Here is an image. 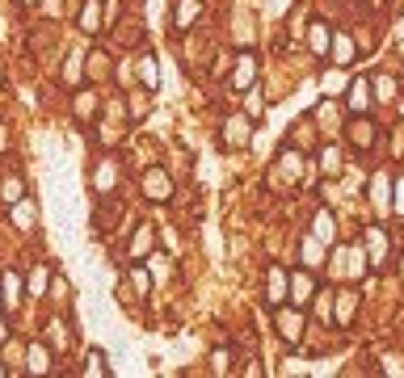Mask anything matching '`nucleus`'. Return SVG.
I'll return each mask as SVG.
<instances>
[{
    "instance_id": "nucleus-5",
    "label": "nucleus",
    "mask_w": 404,
    "mask_h": 378,
    "mask_svg": "<svg viewBox=\"0 0 404 378\" xmlns=\"http://www.w3.org/2000/svg\"><path fill=\"white\" fill-rule=\"evenodd\" d=\"M252 139V122L248 118H228L223 122V147L232 151V147H244Z\"/></svg>"
},
{
    "instance_id": "nucleus-20",
    "label": "nucleus",
    "mask_w": 404,
    "mask_h": 378,
    "mask_svg": "<svg viewBox=\"0 0 404 378\" xmlns=\"http://www.w3.org/2000/svg\"><path fill=\"white\" fill-rule=\"evenodd\" d=\"M84 374H110V366H106V353H101V349H93V353H89V366H84Z\"/></svg>"
},
{
    "instance_id": "nucleus-31",
    "label": "nucleus",
    "mask_w": 404,
    "mask_h": 378,
    "mask_svg": "<svg viewBox=\"0 0 404 378\" xmlns=\"http://www.w3.org/2000/svg\"><path fill=\"white\" fill-rule=\"evenodd\" d=\"M324 88H329V93H341V88H345V80H341V76H333V72H329V76H324Z\"/></svg>"
},
{
    "instance_id": "nucleus-25",
    "label": "nucleus",
    "mask_w": 404,
    "mask_h": 378,
    "mask_svg": "<svg viewBox=\"0 0 404 378\" xmlns=\"http://www.w3.org/2000/svg\"><path fill=\"white\" fill-rule=\"evenodd\" d=\"M139 72H143V84H147V88L156 84V64H152V55H143V59H139Z\"/></svg>"
},
{
    "instance_id": "nucleus-2",
    "label": "nucleus",
    "mask_w": 404,
    "mask_h": 378,
    "mask_svg": "<svg viewBox=\"0 0 404 378\" xmlns=\"http://www.w3.org/2000/svg\"><path fill=\"white\" fill-rule=\"evenodd\" d=\"M316 294H320V286H316L312 274H291V278H286V299H291L295 307H308Z\"/></svg>"
},
{
    "instance_id": "nucleus-28",
    "label": "nucleus",
    "mask_w": 404,
    "mask_h": 378,
    "mask_svg": "<svg viewBox=\"0 0 404 378\" xmlns=\"http://www.w3.org/2000/svg\"><path fill=\"white\" fill-rule=\"evenodd\" d=\"M211 370H215V374H223V370H228V353H223V349H215V353H211Z\"/></svg>"
},
{
    "instance_id": "nucleus-29",
    "label": "nucleus",
    "mask_w": 404,
    "mask_h": 378,
    "mask_svg": "<svg viewBox=\"0 0 404 378\" xmlns=\"http://www.w3.org/2000/svg\"><path fill=\"white\" fill-rule=\"evenodd\" d=\"M379 97H383V101H392V97H396V80H387V76H383V80H379Z\"/></svg>"
},
{
    "instance_id": "nucleus-30",
    "label": "nucleus",
    "mask_w": 404,
    "mask_h": 378,
    "mask_svg": "<svg viewBox=\"0 0 404 378\" xmlns=\"http://www.w3.org/2000/svg\"><path fill=\"white\" fill-rule=\"evenodd\" d=\"M375 202H379V206L387 202V177H375Z\"/></svg>"
},
{
    "instance_id": "nucleus-18",
    "label": "nucleus",
    "mask_w": 404,
    "mask_h": 378,
    "mask_svg": "<svg viewBox=\"0 0 404 378\" xmlns=\"http://www.w3.org/2000/svg\"><path fill=\"white\" fill-rule=\"evenodd\" d=\"M131 282H135V290H139V299H147V290H152V274H147V269H143V265H135V269H131Z\"/></svg>"
},
{
    "instance_id": "nucleus-15",
    "label": "nucleus",
    "mask_w": 404,
    "mask_h": 378,
    "mask_svg": "<svg viewBox=\"0 0 404 378\" xmlns=\"http://www.w3.org/2000/svg\"><path fill=\"white\" fill-rule=\"evenodd\" d=\"M46 337H50V345H55V349H68L72 345V332L64 328V319H50L46 323Z\"/></svg>"
},
{
    "instance_id": "nucleus-3",
    "label": "nucleus",
    "mask_w": 404,
    "mask_h": 378,
    "mask_svg": "<svg viewBox=\"0 0 404 378\" xmlns=\"http://www.w3.org/2000/svg\"><path fill=\"white\" fill-rule=\"evenodd\" d=\"M143 193H147V202H169V198H173V181H169V173H165V169H147V177H143Z\"/></svg>"
},
{
    "instance_id": "nucleus-24",
    "label": "nucleus",
    "mask_w": 404,
    "mask_h": 378,
    "mask_svg": "<svg viewBox=\"0 0 404 378\" xmlns=\"http://www.w3.org/2000/svg\"><path fill=\"white\" fill-rule=\"evenodd\" d=\"M17 290H21V282H17V274H5V303H9V307H13V303L21 299Z\"/></svg>"
},
{
    "instance_id": "nucleus-34",
    "label": "nucleus",
    "mask_w": 404,
    "mask_h": 378,
    "mask_svg": "<svg viewBox=\"0 0 404 378\" xmlns=\"http://www.w3.org/2000/svg\"><path fill=\"white\" fill-rule=\"evenodd\" d=\"M5 341H9V319L0 315V345H5Z\"/></svg>"
},
{
    "instance_id": "nucleus-35",
    "label": "nucleus",
    "mask_w": 404,
    "mask_h": 378,
    "mask_svg": "<svg viewBox=\"0 0 404 378\" xmlns=\"http://www.w3.org/2000/svg\"><path fill=\"white\" fill-rule=\"evenodd\" d=\"M0 374H5V361H0Z\"/></svg>"
},
{
    "instance_id": "nucleus-23",
    "label": "nucleus",
    "mask_w": 404,
    "mask_h": 378,
    "mask_svg": "<svg viewBox=\"0 0 404 378\" xmlns=\"http://www.w3.org/2000/svg\"><path fill=\"white\" fill-rule=\"evenodd\" d=\"M93 181H97V189H110V185H114V164H110V160L97 169V177H93Z\"/></svg>"
},
{
    "instance_id": "nucleus-4",
    "label": "nucleus",
    "mask_w": 404,
    "mask_h": 378,
    "mask_svg": "<svg viewBox=\"0 0 404 378\" xmlns=\"http://www.w3.org/2000/svg\"><path fill=\"white\" fill-rule=\"evenodd\" d=\"M252 76H257V59L244 50V55H236V68H232V88L236 93H248L252 88Z\"/></svg>"
},
{
    "instance_id": "nucleus-33",
    "label": "nucleus",
    "mask_w": 404,
    "mask_h": 378,
    "mask_svg": "<svg viewBox=\"0 0 404 378\" xmlns=\"http://www.w3.org/2000/svg\"><path fill=\"white\" fill-rule=\"evenodd\" d=\"M396 210L404 214V181H396Z\"/></svg>"
},
{
    "instance_id": "nucleus-12",
    "label": "nucleus",
    "mask_w": 404,
    "mask_h": 378,
    "mask_svg": "<svg viewBox=\"0 0 404 378\" xmlns=\"http://www.w3.org/2000/svg\"><path fill=\"white\" fill-rule=\"evenodd\" d=\"M312 236H316L320 244H333V240H337V227H333V214H329V210H320V214H316Z\"/></svg>"
},
{
    "instance_id": "nucleus-1",
    "label": "nucleus",
    "mask_w": 404,
    "mask_h": 378,
    "mask_svg": "<svg viewBox=\"0 0 404 378\" xmlns=\"http://www.w3.org/2000/svg\"><path fill=\"white\" fill-rule=\"evenodd\" d=\"M303 328H308V319H303V307H291V311L278 307V337H282L286 345H299V341H303Z\"/></svg>"
},
{
    "instance_id": "nucleus-13",
    "label": "nucleus",
    "mask_w": 404,
    "mask_h": 378,
    "mask_svg": "<svg viewBox=\"0 0 404 378\" xmlns=\"http://www.w3.org/2000/svg\"><path fill=\"white\" fill-rule=\"evenodd\" d=\"M80 30H84V34H97V30H101V0H84Z\"/></svg>"
},
{
    "instance_id": "nucleus-14",
    "label": "nucleus",
    "mask_w": 404,
    "mask_h": 378,
    "mask_svg": "<svg viewBox=\"0 0 404 378\" xmlns=\"http://www.w3.org/2000/svg\"><path fill=\"white\" fill-rule=\"evenodd\" d=\"M30 366V374H50V353H46V345H30V357H26Z\"/></svg>"
},
{
    "instance_id": "nucleus-17",
    "label": "nucleus",
    "mask_w": 404,
    "mask_h": 378,
    "mask_svg": "<svg viewBox=\"0 0 404 378\" xmlns=\"http://www.w3.org/2000/svg\"><path fill=\"white\" fill-rule=\"evenodd\" d=\"M320 173H324V177L341 173V151H337V147H324V151H320Z\"/></svg>"
},
{
    "instance_id": "nucleus-11",
    "label": "nucleus",
    "mask_w": 404,
    "mask_h": 378,
    "mask_svg": "<svg viewBox=\"0 0 404 378\" xmlns=\"http://www.w3.org/2000/svg\"><path fill=\"white\" fill-rule=\"evenodd\" d=\"M367 248H371V261L375 265L387 261V236H383V227H367Z\"/></svg>"
},
{
    "instance_id": "nucleus-32",
    "label": "nucleus",
    "mask_w": 404,
    "mask_h": 378,
    "mask_svg": "<svg viewBox=\"0 0 404 378\" xmlns=\"http://www.w3.org/2000/svg\"><path fill=\"white\" fill-rule=\"evenodd\" d=\"M248 114H261V97L248 88Z\"/></svg>"
},
{
    "instance_id": "nucleus-9",
    "label": "nucleus",
    "mask_w": 404,
    "mask_h": 378,
    "mask_svg": "<svg viewBox=\"0 0 404 378\" xmlns=\"http://www.w3.org/2000/svg\"><path fill=\"white\" fill-rule=\"evenodd\" d=\"M282 299H286V274H282V269H270V278H266V303L270 307H282Z\"/></svg>"
},
{
    "instance_id": "nucleus-22",
    "label": "nucleus",
    "mask_w": 404,
    "mask_h": 378,
    "mask_svg": "<svg viewBox=\"0 0 404 378\" xmlns=\"http://www.w3.org/2000/svg\"><path fill=\"white\" fill-rule=\"evenodd\" d=\"M42 290H46V269L38 265L34 274H30V294H34V299H42Z\"/></svg>"
},
{
    "instance_id": "nucleus-6",
    "label": "nucleus",
    "mask_w": 404,
    "mask_h": 378,
    "mask_svg": "<svg viewBox=\"0 0 404 378\" xmlns=\"http://www.w3.org/2000/svg\"><path fill=\"white\" fill-rule=\"evenodd\" d=\"M345 93H349V97H345V105H349L354 114H367V110H371V80H354Z\"/></svg>"
},
{
    "instance_id": "nucleus-27",
    "label": "nucleus",
    "mask_w": 404,
    "mask_h": 378,
    "mask_svg": "<svg viewBox=\"0 0 404 378\" xmlns=\"http://www.w3.org/2000/svg\"><path fill=\"white\" fill-rule=\"evenodd\" d=\"M354 303H358V299H354V294H341V303H337V319H349Z\"/></svg>"
},
{
    "instance_id": "nucleus-19",
    "label": "nucleus",
    "mask_w": 404,
    "mask_h": 378,
    "mask_svg": "<svg viewBox=\"0 0 404 378\" xmlns=\"http://www.w3.org/2000/svg\"><path fill=\"white\" fill-rule=\"evenodd\" d=\"M21 193H26V185H21V177H9V181H5V185H0V198H5V202H9V206H13V202H17V198H21Z\"/></svg>"
},
{
    "instance_id": "nucleus-10",
    "label": "nucleus",
    "mask_w": 404,
    "mask_h": 378,
    "mask_svg": "<svg viewBox=\"0 0 404 378\" xmlns=\"http://www.w3.org/2000/svg\"><path fill=\"white\" fill-rule=\"evenodd\" d=\"M349 139H354V147H358V151H367L375 139H379V131H375V122H367V118H358V122H354L349 126Z\"/></svg>"
},
{
    "instance_id": "nucleus-7",
    "label": "nucleus",
    "mask_w": 404,
    "mask_h": 378,
    "mask_svg": "<svg viewBox=\"0 0 404 378\" xmlns=\"http://www.w3.org/2000/svg\"><path fill=\"white\" fill-rule=\"evenodd\" d=\"M202 13V0H177V9H173V30L185 34L194 26V17Z\"/></svg>"
},
{
    "instance_id": "nucleus-16",
    "label": "nucleus",
    "mask_w": 404,
    "mask_h": 378,
    "mask_svg": "<svg viewBox=\"0 0 404 378\" xmlns=\"http://www.w3.org/2000/svg\"><path fill=\"white\" fill-rule=\"evenodd\" d=\"M13 219H17L21 227H30V223L38 219V206H34V202H26V198H17V202H13Z\"/></svg>"
},
{
    "instance_id": "nucleus-26",
    "label": "nucleus",
    "mask_w": 404,
    "mask_h": 378,
    "mask_svg": "<svg viewBox=\"0 0 404 378\" xmlns=\"http://www.w3.org/2000/svg\"><path fill=\"white\" fill-rule=\"evenodd\" d=\"M379 370H383V374H404V357H396V353H392V357H383V366H379Z\"/></svg>"
},
{
    "instance_id": "nucleus-8",
    "label": "nucleus",
    "mask_w": 404,
    "mask_h": 378,
    "mask_svg": "<svg viewBox=\"0 0 404 378\" xmlns=\"http://www.w3.org/2000/svg\"><path fill=\"white\" fill-rule=\"evenodd\" d=\"M329 46H333V59L345 68V64H354V55H358V46H354V38L345 34V30H337L333 38H329Z\"/></svg>"
},
{
    "instance_id": "nucleus-21",
    "label": "nucleus",
    "mask_w": 404,
    "mask_h": 378,
    "mask_svg": "<svg viewBox=\"0 0 404 378\" xmlns=\"http://www.w3.org/2000/svg\"><path fill=\"white\" fill-rule=\"evenodd\" d=\"M329 38H333V34L324 30V21H312V50H324V46H329Z\"/></svg>"
}]
</instances>
